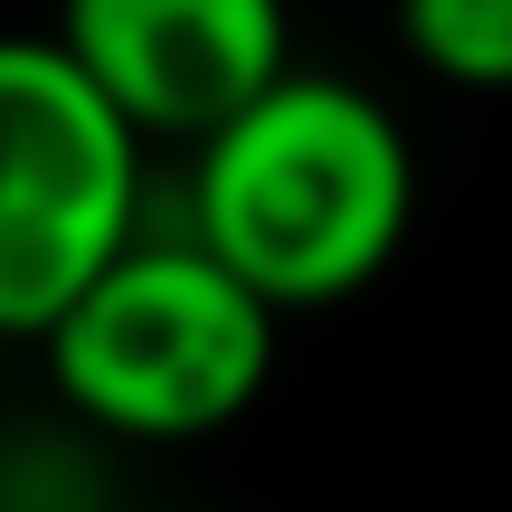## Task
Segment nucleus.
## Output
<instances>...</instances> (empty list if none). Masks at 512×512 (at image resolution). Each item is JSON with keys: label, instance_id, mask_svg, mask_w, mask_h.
Masks as SVG:
<instances>
[{"label": "nucleus", "instance_id": "obj_2", "mask_svg": "<svg viewBox=\"0 0 512 512\" xmlns=\"http://www.w3.org/2000/svg\"><path fill=\"white\" fill-rule=\"evenodd\" d=\"M48 370L86 418L124 437H209L266 389L275 304L219 247H133L57 313Z\"/></svg>", "mask_w": 512, "mask_h": 512}, {"label": "nucleus", "instance_id": "obj_5", "mask_svg": "<svg viewBox=\"0 0 512 512\" xmlns=\"http://www.w3.org/2000/svg\"><path fill=\"white\" fill-rule=\"evenodd\" d=\"M399 38L446 86H512V0H399Z\"/></svg>", "mask_w": 512, "mask_h": 512}, {"label": "nucleus", "instance_id": "obj_4", "mask_svg": "<svg viewBox=\"0 0 512 512\" xmlns=\"http://www.w3.org/2000/svg\"><path fill=\"white\" fill-rule=\"evenodd\" d=\"M57 38L133 133H219L285 76V0H67Z\"/></svg>", "mask_w": 512, "mask_h": 512}, {"label": "nucleus", "instance_id": "obj_1", "mask_svg": "<svg viewBox=\"0 0 512 512\" xmlns=\"http://www.w3.org/2000/svg\"><path fill=\"white\" fill-rule=\"evenodd\" d=\"M200 247L285 304H342L399 256L418 171L408 143L342 76H275L219 133H200Z\"/></svg>", "mask_w": 512, "mask_h": 512}, {"label": "nucleus", "instance_id": "obj_3", "mask_svg": "<svg viewBox=\"0 0 512 512\" xmlns=\"http://www.w3.org/2000/svg\"><path fill=\"white\" fill-rule=\"evenodd\" d=\"M133 143L67 38H0V332H48L124 256Z\"/></svg>", "mask_w": 512, "mask_h": 512}]
</instances>
